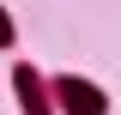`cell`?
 Masks as SVG:
<instances>
[{
	"instance_id": "obj_1",
	"label": "cell",
	"mask_w": 121,
	"mask_h": 115,
	"mask_svg": "<svg viewBox=\"0 0 121 115\" xmlns=\"http://www.w3.org/2000/svg\"><path fill=\"white\" fill-rule=\"evenodd\" d=\"M60 103L73 115H103V91H91L85 79H60Z\"/></svg>"
},
{
	"instance_id": "obj_2",
	"label": "cell",
	"mask_w": 121,
	"mask_h": 115,
	"mask_svg": "<svg viewBox=\"0 0 121 115\" xmlns=\"http://www.w3.org/2000/svg\"><path fill=\"white\" fill-rule=\"evenodd\" d=\"M6 36H12V30H6V18H0V43H6Z\"/></svg>"
}]
</instances>
